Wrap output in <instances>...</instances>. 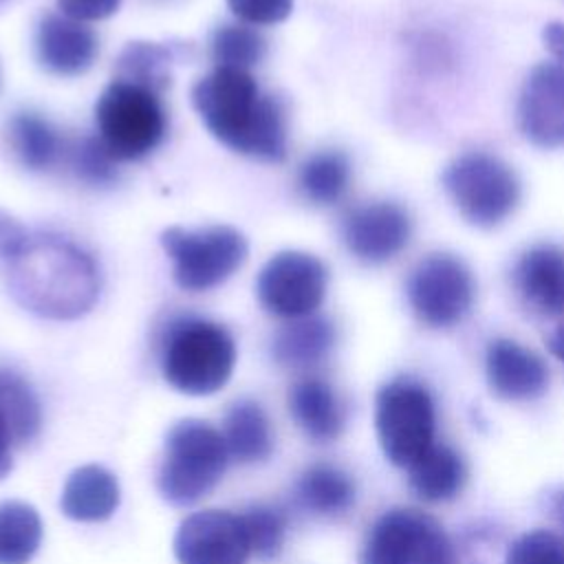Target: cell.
Instances as JSON below:
<instances>
[{
  "mask_svg": "<svg viewBox=\"0 0 564 564\" xmlns=\"http://www.w3.org/2000/svg\"><path fill=\"white\" fill-rule=\"evenodd\" d=\"M192 104L207 130L231 150L267 161L284 159V108L260 93L249 70L216 66L194 84Z\"/></svg>",
  "mask_w": 564,
  "mask_h": 564,
  "instance_id": "obj_1",
  "label": "cell"
},
{
  "mask_svg": "<svg viewBox=\"0 0 564 564\" xmlns=\"http://www.w3.org/2000/svg\"><path fill=\"white\" fill-rule=\"evenodd\" d=\"M9 289L31 313L48 319H75L93 308L99 273L93 258L75 242L40 234L9 260Z\"/></svg>",
  "mask_w": 564,
  "mask_h": 564,
  "instance_id": "obj_2",
  "label": "cell"
},
{
  "mask_svg": "<svg viewBox=\"0 0 564 564\" xmlns=\"http://www.w3.org/2000/svg\"><path fill=\"white\" fill-rule=\"evenodd\" d=\"M236 344L229 330L216 322L176 319L163 339V379L183 394L207 397L218 392L231 377Z\"/></svg>",
  "mask_w": 564,
  "mask_h": 564,
  "instance_id": "obj_3",
  "label": "cell"
},
{
  "mask_svg": "<svg viewBox=\"0 0 564 564\" xmlns=\"http://www.w3.org/2000/svg\"><path fill=\"white\" fill-rule=\"evenodd\" d=\"M229 460L220 430L198 419L174 423L156 476L161 498L174 507L198 502L220 482Z\"/></svg>",
  "mask_w": 564,
  "mask_h": 564,
  "instance_id": "obj_4",
  "label": "cell"
},
{
  "mask_svg": "<svg viewBox=\"0 0 564 564\" xmlns=\"http://www.w3.org/2000/svg\"><path fill=\"white\" fill-rule=\"evenodd\" d=\"M443 187L458 214L482 229L507 220L520 203L516 172L496 154L480 150L456 156L443 172Z\"/></svg>",
  "mask_w": 564,
  "mask_h": 564,
  "instance_id": "obj_5",
  "label": "cell"
},
{
  "mask_svg": "<svg viewBox=\"0 0 564 564\" xmlns=\"http://www.w3.org/2000/svg\"><path fill=\"white\" fill-rule=\"evenodd\" d=\"M99 139L117 161L141 159L165 134V110L159 93L112 79L95 106Z\"/></svg>",
  "mask_w": 564,
  "mask_h": 564,
  "instance_id": "obj_6",
  "label": "cell"
},
{
  "mask_svg": "<svg viewBox=\"0 0 564 564\" xmlns=\"http://www.w3.org/2000/svg\"><path fill=\"white\" fill-rule=\"evenodd\" d=\"M375 430L383 456L397 467H410L434 445L436 412L430 390L412 377L381 386L375 399Z\"/></svg>",
  "mask_w": 564,
  "mask_h": 564,
  "instance_id": "obj_7",
  "label": "cell"
},
{
  "mask_svg": "<svg viewBox=\"0 0 564 564\" xmlns=\"http://www.w3.org/2000/svg\"><path fill=\"white\" fill-rule=\"evenodd\" d=\"M359 564H460V560L436 518L419 509L394 507L370 527Z\"/></svg>",
  "mask_w": 564,
  "mask_h": 564,
  "instance_id": "obj_8",
  "label": "cell"
},
{
  "mask_svg": "<svg viewBox=\"0 0 564 564\" xmlns=\"http://www.w3.org/2000/svg\"><path fill=\"white\" fill-rule=\"evenodd\" d=\"M161 245L174 264L176 284L192 293L223 284L247 258V238L227 225L170 227L161 234Z\"/></svg>",
  "mask_w": 564,
  "mask_h": 564,
  "instance_id": "obj_9",
  "label": "cell"
},
{
  "mask_svg": "<svg viewBox=\"0 0 564 564\" xmlns=\"http://www.w3.org/2000/svg\"><path fill=\"white\" fill-rule=\"evenodd\" d=\"M474 278L452 253H432L408 278V302L419 322L432 328L458 324L474 304Z\"/></svg>",
  "mask_w": 564,
  "mask_h": 564,
  "instance_id": "obj_10",
  "label": "cell"
},
{
  "mask_svg": "<svg viewBox=\"0 0 564 564\" xmlns=\"http://www.w3.org/2000/svg\"><path fill=\"white\" fill-rule=\"evenodd\" d=\"M328 273L319 258L304 251L275 253L258 275L260 304L286 319L313 315L326 295Z\"/></svg>",
  "mask_w": 564,
  "mask_h": 564,
  "instance_id": "obj_11",
  "label": "cell"
},
{
  "mask_svg": "<svg viewBox=\"0 0 564 564\" xmlns=\"http://www.w3.org/2000/svg\"><path fill=\"white\" fill-rule=\"evenodd\" d=\"M251 542L240 513L205 509L189 513L174 533L178 564H247Z\"/></svg>",
  "mask_w": 564,
  "mask_h": 564,
  "instance_id": "obj_12",
  "label": "cell"
},
{
  "mask_svg": "<svg viewBox=\"0 0 564 564\" xmlns=\"http://www.w3.org/2000/svg\"><path fill=\"white\" fill-rule=\"evenodd\" d=\"M341 236L357 260L366 264H381L408 247L412 220L397 203H366L346 214Z\"/></svg>",
  "mask_w": 564,
  "mask_h": 564,
  "instance_id": "obj_13",
  "label": "cell"
},
{
  "mask_svg": "<svg viewBox=\"0 0 564 564\" xmlns=\"http://www.w3.org/2000/svg\"><path fill=\"white\" fill-rule=\"evenodd\" d=\"M518 126L538 148H564V64H538L522 84Z\"/></svg>",
  "mask_w": 564,
  "mask_h": 564,
  "instance_id": "obj_14",
  "label": "cell"
},
{
  "mask_svg": "<svg viewBox=\"0 0 564 564\" xmlns=\"http://www.w3.org/2000/svg\"><path fill=\"white\" fill-rule=\"evenodd\" d=\"M485 372L491 392L505 401L538 399L549 386L544 359L513 339H494L487 346Z\"/></svg>",
  "mask_w": 564,
  "mask_h": 564,
  "instance_id": "obj_15",
  "label": "cell"
},
{
  "mask_svg": "<svg viewBox=\"0 0 564 564\" xmlns=\"http://www.w3.org/2000/svg\"><path fill=\"white\" fill-rule=\"evenodd\" d=\"M513 284L529 308L546 317L564 313V247L535 245L520 256Z\"/></svg>",
  "mask_w": 564,
  "mask_h": 564,
  "instance_id": "obj_16",
  "label": "cell"
},
{
  "mask_svg": "<svg viewBox=\"0 0 564 564\" xmlns=\"http://www.w3.org/2000/svg\"><path fill=\"white\" fill-rule=\"evenodd\" d=\"M37 57L55 75H79L95 62L97 37L84 22L48 13L37 26Z\"/></svg>",
  "mask_w": 564,
  "mask_h": 564,
  "instance_id": "obj_17",
  "label": "cell"
},
{
  "mask_svg": "<svg viewBox=\"0 0 564 564\" xmlns=\"http://www.w3.org/2000/svg\"><path fill=\"white\" fill-rule=\"evenodd\" d=\"M289 412L297 427L317 443L335 441L346 423L337 392L319 377H304L291 388Z\"/></svg>",
  "mask_w": 564,
  "mask_h": 564,
  "instance_id": "obj_18",
  "label": "cell"
},
{
  "mask_svg": "<svg viewBox=\"0 0 564 564\" xmlns=\"http://www.w3.org/2000/svg\"><path fill=\"white\" fill-rule=\"evenodd\" d=\"M119 482L101 465H82L66 478L59 496L62 513L77 522L108 520L119 507Z\"/></svg>",
  "mask_w": 564,
  "mask_h": 564,
  "instance_id": "obj_19",
  "label": "cell"
},
{
  "mask_svg": "<svg viewBox=\"0 0 564 564\" xmlns=\"http://www.w3.org/2000/svg\"><path fill=\"white\" fill-rule=\"evenodd\" d=\"M335 346V326L319 315L291 319L273 339V357L280 366L306 370L328 357Z\"/></svg>",
  "mask_w": 564,
  "mask_h": 564,
  "instance_id": "obj_20",
  "label": "cell"
},
{
  "mask_svg": "<svg viewBox=\"0 0 564 564\" xmlns=\"http://www.w3.org/2000/svg\"><path fill=\"white\" fill-rule=\"evenodd\" d=\"M408 482L427 502L452 500L467 482V465L454 447L434 443L408 467Z\"/></svg>",
  "mask_w": 564,
  "mask_h": 564,
  "instance_id": "obj_21",
  "label": "cell"
},
{
  "mask_svg": "<svg viewBox=\"0 0 564 564\" xmlns=\"http://www.w3.org/2000/svg\"><path fill=\"white\" fill-rule=\"evenodd\" d=\"M223 438H225L229 458L242 465L262 463L273 452L271 421L262 410V405L249 399L236 401L227 410Z\"/></svg>",
  "mask_w": 564,
  "mask_h": 564,
  "instance_id": "obj_22",
  "label": "cell"
},
{
  "mask_svg": "<svg viewBox=\"0 0 564 564\" xmlns=\"http://www.w3.org/2000/svg\"><path fill=\"white\" fill-rule=\"evenodd\" d=\"M297 502L324 518H335L346 513L355 505V480L330 463H315L297 480Z\"/></svg>",
  "mask_w": 564,
  "mask_h": 564,
  "instance_id": "obj_23",
  "label": "cell"
},
{
  "mask_svg": "<svg viewBox=\"0 0 564 564\" xmlns=\"http://www.w3.org/2000/svg\"><path fill=\"white\" fill-rule=\"evenodd\" d=\"M37 509L22 500L0 502V564H29L42 544Z\"/></svg>",
  "mask_w": 564,
  "mask_h": 564,
  "instance_id": "obj_24",
  "label": "cell"
},
{
  "mask_svg": "<svg viewBox=\"0 0 564 564\" xmlns=\"http://www.w3.org/2000/svg\"><path fill=\"white\" fill-rule=\"evenodd\" d=\"M0 419L15 445H24L40 434L42 408L33 388L15 370L0 368Z\"/></svg>",
  "mask_w": 564,
  "mask_h": 564,
  "instance_id": "obj_25",
  "label": "cell"
},
{
  "mask_svg": "<svg viewBox=\"0 0 564 564\" xmlns=\"http://www.w3.org/2000/svg\"><path fill=\"white\" fill-rule=\"evenodd\" d=\"M9 139L18 159L31 170L51 167L59 161V156H64L66 150L64 141L48 126V121L33 112H22L11 119Z\"/></svg>",
  "mask_w": 564,
  "mask_h": 564,
  "instance_id": "obj_26",
  "label": "cell"
},
{
  "mask_svg": "<svg viewBox=\"0 0 564 564\" xmlns=\"http://www.w3.org/2000/svg\"><path fill=\"white\" fill-rule=\"evenodd\" d=\"M350 183V163L341 152L326 150L313 154L302 167L297 176V185L302 194L315 205H333L337 203Z\"/></svg>",
  "mask_w": 564,
  "mask_h": 564,
  "instance_id": "obj_27",
  "label": "cell"
},
{
  "mask_svg": "<svg viewBox=\"0 0 564 564\" xmlns=\"http://www.w3.org/2000/svg\"><path fill=\"white\" fill-rule=\"evenodd\" d=\"M172 53L163 44L154 42H130L117 64V79H126L139 86H145L161 95L170 82Z\"/></svg>",
  "mask_w": 564,
  "mask_h": 564,
  "instance_id": "obj_28",
  "label": "cell"
},
{
  "mask_svg": "<svg viewBox=\"0 0 564 564\" xmlns=\"http://www.w3.org/2000/svg\"><path fill=\"white\" fill-rule=\"evenodd\" d=\"M264 37L245 24H225L212 40V53L220 68L249 70L264 57Z\"/></svg>",
  "mask_w": 564,
  "mask_h": 564,
  "instance_id": "obj_29",
  "label": "cell"
},
{
  "mask_svg": "<svg viewBox=\"0 0 564 564\" xmlns=\"http://www.w3.org/2000/svg\"><path fill=\"white\" fill-rule=\"evenodd\" d=\"M240 516L247 527L251 553L258 560L278 557L286 538V527H289L286 513L273 505H253Z\"/></svg>",
  "mask_w": 564,
  "mask_h": 564,
  "instance_id": "obj_30",
  "label": "cell"
},
{
  "mask_svg": "<svg viewBox=\"0 0 564 564\" xmlns=\"http://www.w3.org/2000/svg\"><path fill=\"white\" fill-rule=\"evenodd\" d=\"M64 154L75 176L88 185H110L117 178V159L99 137H82Z\"/></svg>",
  "mask_w": 564,
  "mask_h": 564,
  "instance_id": "obj_31",
  "label": "cell"
},
{
  "mask_svg": "<svg viewBox=\"0 0 564 564\" xmlns=\"http://www.w3.org/2000/svg\"><path fill=\"white\" fill-rule=\"evenodd\" d=\"M505 564H564V538L546 529L522 533L511 542Z\"/></svg>",
  "mask_w": 564,
  "mask_h": 564,
  "instance_id": "obj_32",
  "label": "cell"
},
{
  "mask_svg": "<svg viewBox=\"0 0 564 564\" xmlns=\"http://www.w3.org/2000/svg\"><path fill=\"white\" fill-rule=\"evenodd\" d=\"M227 4L240 20L249 24L282 22L293 9V0H227Z\"/></svg>",
  "mask_w": 564,
  "mask_h": 564,
  "instance_id": "obj_33",
  "label": "cell"
},
{
  "mask_svg": "<svg viewBox=\"0 0 564 564\" xmlns=\"http://www.w3.org/2000/svg\"><path fill=\"white\" fill-rule=\"evenodd\" d=\"M29 238L31 234L24 229V225L0 209V260H13L24 249Z\"/></svg>",
  "mask_w": 564,
  "mask_h": 564,
  "instance_id": "obj_34",
  "label": "cell"
},
{
  "mask_svg": "<svg viewBox=\"0 0 564 564\" xmlns=\"http://www.w3.org/2000/svg\"><path fill=\"white\" fill-rule=\"evenodd\" d=\"M119 2L121 0H57L62 13L79 22L104 20L119 9Z\"/></svg>",
  "mask_w": 564,
  "mask_h": 564,
  "instance_id": "obj_35",
  "label": "cell"
},
{
  "mask_svg": "<svg viewBox=\"0 0 564 564\" xmlns=\"http://www.w3.org/2000/svg\"><path fill=\"white\" fill-rule=\"evenodd\" d=\"M544 44L557 57L560 64H564V22H551L544 29Z\"/></svg>",
  "mask_w": 564,
  "mask_h": 564,
  "instance_id": "obj_36",
  "label": "cell"
},
{
  "mask_svg": "<svg viewBox=\"0 0 564 564\" xmlns=\"http://www.w3.org/2000/svg\"><path fill=\"white\" fill-rule=\"evenodd\" d=\"M13 445L15 443L11 438V432L4 425V421L0 419V478H4L11 471V467H13V456H11Z\"/></svg>",
  "mask_w": 564,
  "mask_h": 564,
  "instance_id": "obj_37",
  "label": "cell"
},
{
  "mask_svg": "<svg viewBox=\"0 0 564 564\" xmlns=\"http://www.w3.org/2000/svg\"><path fill=\"white\" fill-rule=\"evenodd\" d=\"M555 319H557V324L546 335V348L551 350V355L555 359H560L564 364V313L560 317H555Z\"/></svg>",
  "mask_w": 564,
  "mask_h": 564,
  "instance_id": "obj_38",
  "label": "cell"
},
{
  "mask_svg": "<svg viewBox=\"0 0 564 564\" xmlns=\"http://www.w3.org/2000/svg\"><path fill=\"white\" fill-rule=\"evenodd\" d=\"M553 516H555L557 524L564 529V491H560L553 500Z\"/></svg>",
  "mask_w": 564,
  "mask_h": 564,
  "instance_id": "obj_39",
  "label": "cell"
},
{
  "mask_svg": "<svg viewBox=\"0 0 564 564\" xmlns=\"http://www.w3.org/2000/svg\"><path fill=\"white\" fill-rule=\"evenodd\" d=\"M2 2H7V0H0V4H2Z\"/></svg>",
  "mask_w": 564,
  "mask_h": 564,
  "instance_id": "obj_40",
  "label": "cell"
}]
</instances>
